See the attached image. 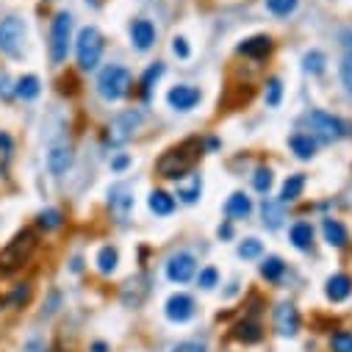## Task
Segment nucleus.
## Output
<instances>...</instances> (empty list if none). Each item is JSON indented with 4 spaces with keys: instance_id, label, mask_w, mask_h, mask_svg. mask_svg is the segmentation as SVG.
Returning <instances> with one entry per match:
<instances>
[{
    "instance_id": "0eeeda50",
    "label": "nucleus",
    "mask_w": 352,
    "mask_h": 352,
    "mask_svg": "<svg viewBox=\"0 0 352 352\" xmlns=\"http://www.w3.org/2000/svg\"><path fill=\"white\" fill-rule=\"evenodd\" d=\"M25 45V20L20 17H6L0 20V53L9 58H20Z\"/></svg>"
},
{
    "instance_id": "bb28decb",
    "label": "nucleus",
    "mask_w": 352,
    "mask_h": 352,
    "mask_svg": "<svg viewBox=\"0 0 352 352\" xmlns=\"http://www.w3.org/2000/svg\"><path fill=\"white\" fill-rule=\"evenodd\" d=\"M289 239H292V244L297 247V250H311V244H314V228L308 225V222H297V225H292V230H289Z\"/></svg>"
},
{
    "instance_id": "20e7f679",
    "label": "nucleus",
    "mask_w": 352,
    "mask_h": 352,
    "mask_svg": "<svg viewBox=\"0 0 352 352\" xmlns=\"http://www.w3.org/2000/svg\"><path fill=\"white\" fill-rule=\"evenodd\" d=\"M75 53H78V67L92 72L98 69L100 58H103V36L95 25H86L78 31V39H75Z\"/></svg>"
},
{
    "instance_id": "2eb2a0df",
    "label": "nucleus",
    "mask_w": 352,
    "mask_h": 352,
    "mask_svg": "<svg viewBox=\"0 0 352 352\" xmlns=\"http://www.w3.org/2000/svg\"><path fill=\"white\" fill-rule=\"evenodd\" d=\"M109 208H111L120 219H125L128 211L133 208V192H131V186H125V184L111 186V189H109Z\"/></svg>"
},
{
    "instance_id": "9d476101",
    "label": "nucleus",
    "mask_w": 352,
    "mask_h": 352,
    "mask_svg": "<svg viewBox=\"0 0 352 352\" xmlns=\"http://www.w3.org/2000/svg\"><path fill=\"white\" fill-rule=\"evenodd\" d=\"M142 120H144V117H142L139 109H128V111H122V114L114 120V125H111V142H114V144L128 142V139L139 131Z\"/></svg>"
},
{
    "instance_id": "49530a36",
    "label": "nucleus",
    "mask_w": 352,
    "mask_h": 352,
    "mask_svg": "<svg viewBox=\"0 0 352 352\" xmlns=\"http://www.w3.org/2000/svg\"><path fill=\"white\" fill-rule=\"evenodd\" d=\"M219 239H233V225L230 222H225V225H219Z\"/></svg>"
},
{
    "instance_id": "f704fd0d",
    "label": "nucleus",
    "mask_w": 352,
    "mask_h": 352,
    "mask_svg": "<svg viewBox=\"0 0 352 352\" xmlns=\"http://www.w3.org/2000/svg\"><path fill=\"white\" fill-rule=\"evenodd\" d=\"M161 75H164V64H161V61H155V64L147 67V72L142 75V95H150V89L158 83Z\"/></svg>"
},
{
    "instance_id": "f3484780",
    "label": "nucleus",
    "mask_w": 352,
    "mask_h": 352,
    "mask_svg": "<svg viewBox=\"0 0 352 352\" xmlns=\"http://www.w3.org/2000/svg\"><path fill=\"white\" fill-rule=\"evenodd\" d=\"M324 294L330 302H344L349 294H352V278L338 272V275H330L327 283H324Z\"/></svg>"
},
{
    "instance_id": "473e14b6",
    "label": "nucleus",
    "mask_w": 352,
    "mask_h": 352,
    "mask_svg": "<svg viewBox=\"0 0 352 352\" xmlns=\"http://www.w3.org/2000/svg\"><path fill=\"white\" fill-rule=\"evenodd\" d=\"M263 100H267L270 109H278L280 100H283V83L280 78H270L267 80V92H263Z\"/></svg>"
},
{
    "instance_id": "393cba45",
    "label": "nucleus",
    "mask_w": 352,
    "mask_h": 352,
    "mask_svg": "<svg viewBox=\"0 0 352 352\" xmlns=\"http://www.w3.org/2000/svg\"><path fill=\"white\" fill-rule=\"evenodd\" d=\"M283 275H286L283 258H278V255H267V258H263V263H261V278H263V280L278 283Z\"/></svg>"
},
{
    "instance_id": "4c0bfd02",
    "label": "nucleus",
    "mask_w": 352,
    "mask_h": 352,
    "mask_svg": "<svg viewBox=\"0 0 352 352\" xmlns=\"http://www.w3.org/2000/svg\"><path fill=\"white\" fill-rule=\"evenodd\" d=\"M341 83H344V89H346V95L352 98V50L341 58Z\"/></svg>"
},
{
    "instance_id": "f03ea898",
    "label": "nucleus",
    "mask_w": 352,
    "mask_h": 352,
    "mask_svg": "<svg viewBox=\"0 0 352 352\" xmlns=\"http://www.w3.org/2000/svg\"><path fill=\"white\" fill-rule=\"evenodd\" d=\"M192 142L189 144H181V147H172V150H166L161 158H158V164H155V169H158V175L161 178H166V181H181L184 175L195 166V161H197V153H192Z\"/></svg>"
},
{
    "instance_id": "2f4dec72",
    "label": "nucleus",
    "mask_w": 352,
    "mask_h": 352,
    "mask_svg": "<svg viewBox=\"0 0 352 352\" xmlns=\"http://www.w3.org/2000/svg\"><path fill=\"white\" fill-rule=\"evenodd\" d=\"M263 3H267V12H272L275 17H289L297 12L300 0H263Z\"/></svg>"
},
{
    "instance_id": "6ab92c4d",
    "label": "nucleus",
    "mask_w": 352,
    "mask_h": 352,
    "mask_svg": "<svg viewBox=\"0 0 352 352\" xmlns=\"http://www.w3.org/2000/svg\"><path fill=\"white\" fill-rule=\"evenodd\" d=\"M322 233H324V241H327L330 247H338V250H341V247L349 244V233H346V228H344L338 219H333V217L322 222Z\"/></svg>"
},
{
    "instance_id": "a19ab883",
    "label": "nucleus",
    "mask_w": 352,
    "mask_h": 352,
    "mask_svg": "<svg viewBox=\"0 0 352 352\" xmlns=\"http://www.w3.org/2000/svg\"><path fill=\"white\" fill-rule=\"evenodd\" d=\"M172 53L178 56V58H189V56H192V50H189V42H186L184 36H175V39H172Z\"/></svg>"
},
{
    "instance_id": "ea45409f",
    "label": "nucleus",
    "mask_w": 352,
    "mask_h": 352,
    "mask_svg": "<svg viewBox=\"0 0 352 352\" xmlns=\"http://www.w3.org/2000/svg\"><path fill=\"white\" fill-rule=\"evenodd\" d=\"M28 300H31V286H28V283H20V286L12 292V297H9L12 308H20V305H25Z\"/></svg>"
},
{
    "instance_id": "58836bf2",
    "label": "nucleus",
    "mask_w": 352,
    "mask_h": 352,
    "mask_svg": "<svg viewBox=\"0 0 352 352\" xmlns=\"http://www.w3.org/2000/svg\"><path fill=\"white\" fill-rule=\"evenodd\" d=\"M217 283H219V272H217L214 267H206V270H200V275H197V286H200V289L211 292Z\"/></svg>"
},
{
    "instance_id": "423d86ee",
    "label": "nucleus",
    "mask_w": 352,
    "mask_h": 352,
    "mask_svg": "<svg viewBox=\"0 0 352 352\" xmlns=\"http://www.w3.org/2000/svg\"><path fill=\"white\" fill-rule=\"evenodd\" d=\"M305 122H308V131H311V136H314L316 142H324V144H330V142H338V139L346 133L344 122H341L338 117H333V114L322 111V109H314V111L305 117Z\"/></svg>"
},
{
    "instance_id": "412c9836",
    "label": "nucleus",
    "mask_w": 352,
    "mask_h": 352,
    "mask_svg": "<svg viewBox=\"0 0 352 352\" xmlns=\"http://www.w3.org/2000/svg\"><path fill=\"white\" fill-rule=\"evenodd\" d=\"M225 214H228L230 219H247V217L252 214L250 197H247L244 192H233V195L228 197V203H225Z\"/></svg>"
},
{
    "instance_id": "ddd939ff",
    "label": "nucleus",
    "mask_w": 352,
    "mask_h": 352,
    "mask_svg": "<svg viewBox=\"0 0 352 352\" xmlns=\"http://www.w3.org/2000/svg\"><path fill=\"white\" fill-rule=\"evenodd\" d=\"M72 161H75V153L67 142H58L47 150V169H50V175H56V178H61V175L69 172Z\"/></svg>"
},
{
    "instance_id": "1a4fd4ad",
    "label": "nucleus",
    "mask_w": 352,
    "mask_h": 352,
    "mask_svg": "<svg viewBox=\"0 0 352 352\" xmlns=\"http://www.w3.org/2000/svg\"><path fill=\"white\" fill-rule=\"evenodd\" d=\"M272 324L280 336L286 338H294L300 333V311L292 305V302H280L275 311H272Z\"/></svg>"
},
{
    "instance_id": "c03bdc74",
    "label": "nucleus",
    "mask_w": 352,
    "mask_h": 352,
    "mask_svg": "<svg viewBox=\"0 0 352 352\" xmlns=\"http://www.w3.org/2000/svg\"><path fill=\"white\" fill-rule=\"evenodd\" d=\"M172 352H206V346L197 344V341H184L178 346H172Z\"/></svg>"
},
{
    "instance_id": "79ce46f5",
    "label": "nucleus",
    "mask_w": 352,
    "mask_h": 352,
    "mask_svg": "<svg viewBox=\"0 0 352 352\" xmlns=\"http://www.w3.org/2000/svg\"><path fill=\"white\" fill-rule=\"evenodd\" d=\"M12 95H14V86H12L9 75L0 72V100H12Z\"/></svg>"
},
{
    "instance_id": "cd10ccee",
    "label": "nucleus",
    "mask_w": 352,
    "mask_h": 352,
    "mask_svg": "<svg viewBox=\"0 0 352 352\" xmlns=\"http://www.w3.org/2000/svg\"><path fill=\"white\" fill-rule=\"evenodd\" d=\"M95 263H98V272H100V275H111V272L117 270V263H120V252H117L111 244H106V247H100Z\"/></svg>"
},
{
    "instance_id": "c756f323",
    "label": "nucleus",
    "mask_w": 352,
    "mask_h": 352,
    "mask_svg": "<svg viewBox=\"0 0 352 352\" xmlns=\"http://www.w3.org/2000/svg\"><path fill=\"white\" fill-rule=\"evenodd\" d=\"M203 195V181L200 178H192V184H181L178 186V197L186 203V206H195Z\"/></svg>"
},
{
    "instance_id": "9b49d317",
    "label": "nucleus",
    "mask_w": 352,
    "mask_h": 352,
    "mask_svg": "<svg viewBox=\"0 0 352 352\" xmlns=\"http://www.w3.org/2000/svg\"><path fill=\"white\" fill-rule=\"evenodd\" d=\"M200 89L197 86H189V83H178L172 86V89L166 92V103L175 109V111H192L197 103H200Z\"/></svg>"
},
{
    "instance_id": "e433bc0d",
    "label": "nucleus",
    "mask_w": 352,
    "mask_h": 352,
    "mask_svg": "<svg viewBox=\"0 0 352 352\" xmlns=\"http://www.w3.org/2000/svg\"><path fill=\"white\" fill-rule=\"evenodd\" d=\"M330 352H352V333L349 330H338L330 338Z\"/></svg>"
},
{
    "instance_id": "7c9ffc66",
    "label": "nucleus",
    "mask_w": 352,
    "mask_h": 352,
    "mask_svg": "<svg viewBox=\"0 0 352 352\" xmlns=\"http://www.w3.org/2000/svg\"><path fill=\"white\" fill-rule=\"evenodd\" d=\"M324 64H327V58H324L322 50H308V53L302 56V67H305V72H311V75H322V72H324Z\"/></svg>"
},
{
    "instance_id": "39448f33",
    "label": "nucleus",
    "mask_w": 352,
    "mask_h": 352,
    "mask_svg": "<svg viewBox=\"0 0 352 352\" xmlns=\"http://www.w3.org/2000/svg\"><path fill=\"white\" fill-rule=\"evenodd\" d=\"M69 45H72V14L58 12L53 17V25H50V61L64 64L67 53H69Z\"/></svg>"
},
{
    "instance_id": "a211bd4d",
    "label": "nucleus",
    "mask_w": 352,
    "mask_h": 352,
    "mask_svg": "<svg viewBox=\"0 0 352 352\" xmlns=\"http://www.w3.org/2000/svg\"><path fill=\"white\" fill-rule=\"evenodd\" d=\"M261 217H263V228H270V230H278L286 219V211H283V203L280 200H270V197H263L261 203Z\"/></svg>"
},
{
    "instance_id": "5701e85b",
    "label": "nucleus",
    "mask_w": 352,
    "mask_h": 352,
    "mask_svg": "<svg viewBox=\"0 0 352 352\" xmlns=\"http://www.w3.org/2000/svg\"><path fill=\"white\" fill-rule=\"evenodd\" d=\"M147 206H150V211H153L155 217H169V214L175 211V197H172L169 192H161V189H155V192H150V197H147Z\"/></svg>"
},
{
    "instance_id": "c9c22d12",
    "label": "nucleus",
    "mask_w": 352,
    "mask_h": 352,
    "mask_svg": "<svg viewBox=\"0 0 352 352\" xmlns=\"http://www.w3.org/2000/svg\"><path fill=\"white\" fill-rule=\"evenodd\" d=\"M263 252V244L258 241V239H244L241 244H239V258H244V261H252V258H258Z\"/></svg>"
},
{
    "instance_id": "c85d7f7f",
    "label": "nucleus",
    "mask_w": 352,
    "mask_h": 352,
    "mask_svg": "<svg viewBox=\"0 0 352 352\" xmlns=\"http://www.w3.org/2000/svg\"><path fill=\"white\" fill-rule=\"evenodd\" d=\"M36 225H39V230H45V233L58 230V228L64 225V214H61L58 208H45V211H39Z\"/></svg>"
},
{
    "instance_id": "dca6fc26",
    "label": "nucleus",
    "mask_w": 352,
    "mask_h": 352,
    "mask_svg": "<svg viewBox=\"0 0 352 352\" xmlns=\"http://www.w3.org/2000/svg\"><path fill=\"white\" fill-rule=\"evenodd\" d=\"M236 53L239 56H244V58H267L270 53H272V39L270 36H250V39H244L239 47H236Z\"/></svg>"
},
{
    "instance_id": "de8ad7c7",
    "label": "nucleus",
    "mask_w": 352,
    "mask_h": 352,
    "mask_svg": "<svg viewBox=\"0 0 352 352\" xmlns=\"http://www.w3.org/2000/svg\"><path fill=\"white\" fill-rule=\"evenodd\" d=\"M92 352H109V346L103 341H98V344H92Z\"/></svg>"
},
{
    "instance_id": "f8f14e48",
    "label": "nucleus",
    "mask_w": 352,
    "mask_h": 352,
    "mask_svg": "<svg viewBox=\"0 0 352 352\" xmlns=\"http://www.w3.org/2000/svg\"><path fill=\"white\" fill-rule=\"evenodd\" d=\"M164 314H166L169 322L184 324V322L195 319V300L189 294H172L166 300V305H164Z\"/></svg>"
},
{
    "instance_id": "6e6552de",
    "label": "nucleus",
    "mask_w": 352,
    "mask_h": 352,
    "mask_svg": "<svg viewBox=\"0 0 352 352\" xmlns=\"http://www.w3.org/2000/svg\"><path fill=\"white\" fill-rule=\"evenodd\" d=\"M197 272V261L192 252H175L169 261H166V278L172 283H189Z\"/></svg>"
},
{
    "instance_id": "4468645a",
    "label": "nucleus",
    "mask_w": 352,
    "mask_h": 352,
    "mask_svg": "<svg viewBox=\"0 0 352 352\" xmlns=\"http://www.w3.org/2000/svg\"><path fill=\"white\" fill-rule=\"evenodd\" d=\"M128 34H131V45H133L136 50H142V53L155 45V25H153L150 20H144V17L133 20L131 28H128Z\"/></svg>"
},
{
    "instance_id": "f257e3e1",
    "label": "nucleus",
    "mask_w": 352,
    "mask_h": 352,
    "mask_svg": "<svg viewBox=\"0 0 352 352\" xmlns=\"http://www.w3.org/2000/svg\"><path fill=\"white\" fill-rule=\"evenodd\" d=\"M36 250V233L31 228L20 230L3 250H0V272H17L20 267H25L28 258Z\"/></svg>"
},
{
    "instance_id": "7ed1b4c3",
    "label": "nucleus",
    "mask_w": 352,
    "mask_h": 352,
    "mask_svg": "<svg viewBox=\"0 0 352 352\" xmlns=\"http://www.w3.org/2000/svg\"><path fill=\"white\" fill-rule=\"evenodd\" d=\"M98 92L103 100L117 103L131 92V72L122 64H109L98 75Z\"/></svg>"
},
{
    "instance_id": "09e8293b",
    "label": "nucleus",
    "mask_w": 352,
    "mask_h": 352,
    "mask_svg": "<svg viewBox=\"0 0 352 352\" xmlns=\"http://www.w3.org/2000/svg\"><path fill=\"white\" fill-rule=\"evenodd\" d=\"M341 36H344V39H346V42H341V45H346V47H349V50H352V31H344V34H341Z\"/></svg>"
},
{
    "instance_id": "72a5a7b5",
    "label": "nucleus",
    "mask_w": 352,
    "mask_h": 352,
    "mask_svg": "<svg viewBox=\"0 0 352 352\" xmlns=\"http://www.w3.org/2000/svg\"><path fill=\"white\" fill-rule=\"evenodd\" d=\"M272 169L270 166H258L255 169V175H252V186H255V192H261V195H267L270 189H272Z\"/></svg>"
},
{
    "instance_id": "a18cd8bd",
    "label": "nucleus",
    "mask_w": 352,
    "mask_h": 352,
    "mask_svg": "<svg viewBox=\"0 0 352 352\" xmlns=\"http://www.w3.org/2000/svg\"><path fill=\"white\" fill-rule=\"evenodd\" d=\"M128 164H131V155H125V153L111 158V169H114V172H125V169H128Z\"/></svg>"
},
{
    "instance_id": "a878e982",
    "label": "nucleus",
    "mask_w": 352,
    "mask_h": 352,
    "mask_svg": "<svg viewBox=\"0 0 352 352\" xmlns=\"http://www.w3.org/2000/svg\"><path fill=\"white\" fill-rule=\"evenodd\" d=\"M233 336H236L241 344H258V341L263 338V330H261V324H258V322L244 319V322H239V324L233 327Z\"/></svg>"
},
{
    "instance_id": "4be33fe9",
    "label": "nucleus",
    "mask_w": 352,
    "mask_h": 352,
    "mask_svg": "<svg viewBox=\"0 0 352 352\" xmlns=\"http://www.w3.org/2000/svg\"><path fill=\"white\" fill-rule=\"evenodd\" d=\"M14 95H17L20 100H25V103L36 100V98L42 95V83H39V78H36V75H23V78L14 83Z\"/></svg>"
},
{
    "instance_id": "aec40b11",
    "label": "nucleus",
    "mask_w": 352,
    "mask_h": 352,
    "mask_svg": "<svg viewBox=\"0 0 352 352\" xmlns=\"http://www.w3.org/2000/svg\"><path fill=\"white\" fill-rule=\"evenodd\" d=\"M289 147H292V153H294L300 161H311V158L316 155V139H314L311 133H294V136L289 139Z\"/></svg>"
},
{
    "instance_id": "37998d69",
    "label": "nucleus",
    "mask_w": 352,
    "mask_h": 352,
    "mask_svg": "<svg viewBox=\"0 0 352 352\" xmlns=\"http://www.w3.org/2000/svg\"><path fill=\"white\" fill-rule=\"evenodd\" d=\"M0 153H3V158H12V153H14V142L6 131H0Z\"/></svg>"
},
{
    "instance_id": "b1692460",
    "label": "nucleus",
    "mask_w": 352,
    "mask_h": 352,
    "mask_svg": "<svg viewBox=\"0 0 352 352\" xmlns=\"http://www.w3.org/2000/svg\"><path fill=\"white\" fill-rule=\"evenodd\" d=\"M302 189H305V175H302V172L289 175L286 184H283V189H280V203H294V200H300Z\"/></svg>"
}]
</instances>
